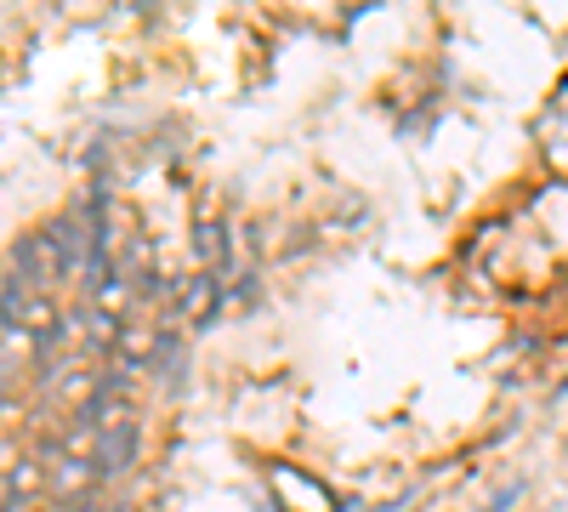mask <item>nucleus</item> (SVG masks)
<instances>
[{"instance_id":"5","label":"nucleus","mask_w":568,"mask_h":512,"mask_svg":"<svg viewBox=\"0 0 568 512\" xmlns=\"http://www.w3.org/2000/svg\"><path fill=\"white\" fill-rule=\"evenodd\" d=\"M80 512H103V506H80Z\"/></svg>"},{"instance_id":"2","label":"nucleus","mask_w":568,"mask_h":512,"mask_svg":"<svg viewBox=\"0 0 568 512\" xmlns=\"http://www.w3.org/2000/svg\"><path fill=\"white\" fill-rule=\"evenodd\" d=\"M131 455H136V422H120L98 439V479H114L131 468Z\"/></svg>"},{"instance_id":"4","label":"nucleus","mask_w":568,"mask_h":512,"mask_svg":"<svg viewBox=\"0 0 568 512\" xmlns=\"http://www.w3.org/2000/svg\"><path fill=\"white\" fill-rule=\"evenodd\" d=\"M194 251H200V262H211V273L222 268V228H216V222H200V234H194Z\"/></svg>"},{"instance_id":"1","label":"nucleus","mask_w":568,"mask_h":512,"mask_svg":"<svg viewBox=\"0 0 568 512\" xmlns=\"http://www.w3.org/2000/svg\"><path fill=\"white\" fill-rule=\"evenodd\" d=\"M12 268L23 279H34V285H58V279H69V257L58 245V234H29L18 251H12Z\"/></svg>"},{"instance_id":"3","label":"nucleus","mask_w":568,"mask_h":512,"mask_svg":"<svg viewBox=\"0 0 568 512\" xmlns=\"http://www.w3.org/2000/svg\"><path fill=\"white\" fill-rule=\"evenodd\" d=\"M182 313L187 319H211L216 313V273H200L194 285L182 291Z\"/></svg>"}]
</instances>
